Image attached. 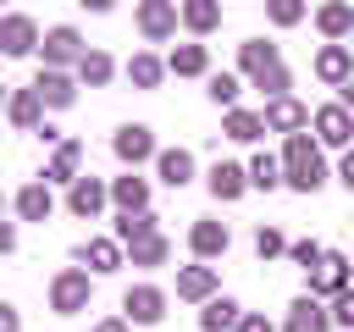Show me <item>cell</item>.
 I'll list each match as a JSON object with an SVG mask.
<instances>
[{"instance_id": "cell-1", "label": "cell", "mask_w": 354, "mask_h": 332, "mask_svg": "<svg viewBox=\"0 0 354 332\" xmlns=\"http://www.w3.org/2000/svg\"><path fill=\"white\" fill-rule=\"evenodd\" d=\"M238 61H243V72H249L254 89H266L271 100L288 94V66H282L277 44H266V39H243V44H238Z\"/></svg>"}, {"instance_id": "cell-2", "label": "cell", "mask_w": 354, "mask_h": 332, "mask_svg": "<svg viewBox=\"0 0 354 332\" xmlns=\"http://www.w3.org/2000/svg\"><path fill=\"white\" fill-rule=\"evenodd\" d=\"M282 166H288V188H299V194H315L321 183H326V166H321V149L304 138V133H293L288 138V149H282Z\"/></svg>"}, {"instance_id": "cell-3", "label": "cell", "mask_w": 354, "mask_h": 332, "mask_svg": "<svg viewBox=\"0 0 354 332\" xmlns=\"http://www.w3.org/2000/svg\"><path fill=\"white\" fill-rule=\"evenodd\" d=\"M50 310H55V315L88 310V271H61V277L50 282Z\"/></svg>"}, {"instance_id": "cell-4", "label": "cell", "mask_w": 354, "mask_h": 332, "mask_svg": "<svg viewBox=\"0 0 354 332\" xmlns=\"http://www.w3.org/2000/svg\"><path fill=\"white\" fill-rule=\"evenodd\" d=\"M166 315V293L160 288H127V299H122V321H133V326H155Z\"/></svg>"}, {"instance_id": "cell-5", "label": "cell", "mask_w": 354, "mask_h": 332, "mask_svg": "<svg viewBox=\"0 0 354 332\" xmlns=\"http://www.w3.org/2000/svg\"><path fill=\"white\" fill-rule=\"evenodd\" d=\"M88 50H83V39H77V28H50L44 33V72H61L66 61H83Z\"/></svg>"}, {"instance_id": "cell-6", "label": "cell", "mask_w": 354, "mask_h": 332, "mask_svg": "<svg viewBox=\"0 0 354 332\" xmlns=\"http://www.w3.org/2000/svg\"><path fill=\"white\" fill-rule=\"evenodd\" d=\"M111 149H116L127 166H138V160H149V155H155V133H149L144 122H122V127H116V138H111Z\"/></svg>"}, {"instance_id": "cell-7", "label": "cell", "mask_w": 354, "mask_h": 332, "mask_svg": "<svg viewBox=\"0 0 354 332\" xmlns=\"http://www.w3.org/2000/svg\"><path fill=\"white\" fill-rule=\"evenodd\" d=\"M33 44H39V28H33V17H22V11L0 17V50H6V55H28Z\"/></svg>"}, {"instance_id": "cell-8", "label": "cell", "mask_w": 354, "mask_h": 332, "mask_svg": "<svg viewBox=\"0 0 354 332\" xmlns=\"http://www.w3.org/2000/svg\"><path fill=\"white\" fill-rule=\"evenodd\" d=\"M343 288H348V260H343V255H321V266L310 271V299H315V293H332V299H337Z\"/></svg>"}, {"instance_id": "cell-9", "label": "cell", "mask_w": 354, "mask_h": 332, "mask_svg": "<svg viewBox=\"0 0 354 332\" xmlns=\"http://www.w3.org/2000/svg\"><path fill=\"white\" fill-rule=\"evenodd\" d=\"M304 122H310V111H304L293 94H282V100H271V105H266V127H277V133H288V138H293Z\"/></svg>"}, {"instance_id": "cell-10", "label": "cell", "mask_w": 354, "mask_h": 332, "mask_svg": "<svg viewBox=\"0 0 354 332\" xmlns=\"http://www.w3.org/2000/svg\"><path fill=\"white\" fill-rule=\"evenodd\" d=\"M100 205H105V183L100 177H77L66 188V210L72 216H100Z\"/></svg>"}, {"instance_id": "cell-11", "label": "cell", "mask_w": 354, "mask_h": 332, "mask_svg": "<svg viewBox=\"0 0 354 332\" xmlns=\"http://www.w3.org/2000/svg\"><path fill=\"white\" fill-rule=\"evenodd\" d=\"M33 94H39L44 105H55V111H66V105L77 100V89H72L66 72H39V77H33Z\"/></svg>"}, {"instance_id": "cell-12", "label": "cell", "mask_w": 354, "mask_h": 332, "mask_svg": "<svg viewBox=\"0 0 354 332\" xmlns=\"http://www.w3.org/2000/svg\"><path fill=\"white\" fill-rule=\"evenodd\" d=\"M315 127H321V144H348L354 138V116L343 105H321L315 111Z\"/></svg>"}, {"instance_id": "cell-13", "label": "cell", "mask_w": 354, "mask_h": 332, "mask_svg": "<svg viewBox=\"0 0 354 332\" xmlns=\"http://www.w3.org/2000/svg\"><path fill=\"white\" fill-rule=\"evenodd\" d=\"M326 326H332V310H321L310 293L293 299V310H288V332H326Z\"/></svg>"}, {"instance_id": "cell-14", "label": "cell", "mask_w": 354, "mask_h": 332, "mask_svg": "<svg viewBox=\"0 0 354 332\" xmlns=\"http://www.w3.org/2000/svg\"><path fill=\"white\" fill-rule=\"evenodd\" d=\"M138 28H144L149 39H166V33L177 28V6H166V0H149V6H138Z\"/></svg>"}, {"instance_id": "cell-15", "label": "cell", "mask_w": 354, "mask_h": 332, "mask_svg": "<svg viewBox=\"0 0 354 332\" xmlns=\"http://www.w3.org/2000/svg\"><path fill=\"white\" fill-rule=\"evenodd\" d=\"M77 166H83V144H72V138H66V144H55V155H50V172H44V177H50V183H77Z\"/></svg>"}, {"instance_id": "cell-16", "label": "cell", "mask_w": 354, "mask_h": 332, "mask_svg": "<svg viewBox=\"0 0 354 332\" xmlns=\"http://www.w3.org/2000/svg\"><path fill=\"white\" fill-rule=\"evenodd\" d=\"M243 188H249V172L232 166V160H216V172H210V194H216V199H238Z\"/></svg>"}, {"instance_id": "cell-17", "label": "cell", "mask_w": 354, "mask_h": 332, "mask_svg": "<svg viewBox=\"0 0 354 332\" xmlns=\"http://www.w3.org/2000/svg\"><path fill=\"white\" fill-rule=\"evenodd\" d=\"M111 199L122 205V216H138V210H149V183L144 177H116Z\"/></svg>"}, {"instance_id": "cell-18", "label": "cell", "mask_w": 354, "mask_h": 332, "mask_svg": "<svg viewBox=\"0 0 354 332\" xmlns=\"http://www.w3.org/2000/svg\"><path fill=\"white\" fill-rule=\"evenodd\" d=\"M77 260H83L88 271H116V266H122V249H116L111 238H88V243H77Z\"/></svg>"}, {"instance_id": "cell-19", "label": "cell", "mask_w": 354, "mask_h": 332, "mask_svg": "<svg viewBox=\"0 0 354 332\" xmlns=\"http://www.w3.org/2000/svg\"><path fill=\"white\" fill-rule=\"evenodd\" d=\"M177 293L183 299H210L216 293V271L210 266H183L177 271Z\"/></svg>"}, {"instance_id": "cell-20", "label": "cell", "mask_w": 354, "mask_h": 332, "mask_svg": "<svg viewBox=\"0 0 354 332\" xmlns=\"http://www.w3.org/2000/svg\"><path fill=\"white\" fill-rule=\"evenodd\" d=\"M17 210H22V221H44V216L55 210V199H50L44 183H28V188L17 194Z\"/></svg>"}, {"instance_id": "cell-21", "label": "cell", "mask_w": 354, "mask_h": 332, "mask_svg": "<svg viewBox=\"0 0 354 332\" xmlns=\"http://www.w3.org/2000/svg\"><path fill=\"white\" fill-rule=\"evenodd\" d=\"M188 238H194V255H205V260L227 249V227H221V221H210V216H205V221H194V232H188Z\"/></svg>"}, {"instance_id": "cell-22", "label": "cell", "mask_w": 354, "mask_h": 332, "mask_svg": "<svg viewBox=\"0 0 354 332\" xmlns=\"http://www.w3.org/2000/svg\"><path fill=\"white\" fill-rule=\"evenodd\" d=\"M166 66H171V72H177V77H199V72H205V66H210V55H205V44H177V50H171V61H166Z\"/></svg>"}, {"instance_id": "cell-23", "label": "cell", "mask_w": 354, "mask_h": 332, "mask_svg": "<svg viewBox=\"0 0 354 332\" xmlns=\"http://www.w3.org/2000/svg\"><path fill=\"white\" fill-rule=\"evenodd\" d=\"M315 77H326V83H348V50H343V44H326V50L315 55Z\"/></svg>"}, {"instance_id": "cell-24", "label": "cell", "mask_w": 354, "mask_h": 332, "mask_svg": "<svg viewBox=\"0 0 354 332\" xmlns=\"http://www.w3.org/2000/svg\"><path fill=\"white\" fill-rule=\"evenodd\" d=\"M6 111H11V122H17V127H33V133H39V111H44V100H39L33 89H17Z\"/></svg>"}, {"instance_id": "cell-25", "label": "cell", "mask_w": 354, "mask_h": 332, "mask_svg": "<svg viewBox=\"0 0 354 332\" xmlns=\"http://www.w3.org/2000/svg\"><path fill=\"white\" fill-rule=\"evenodd\" d=\"M155 160H160V177H166L171 188H183V183L194 177V155H188V149H160Z\"/></svg>"}, {"instance_id": "cell-26", "label": "cell", "mask_w": 354, "mask_h": 332, "mask_svg": "<svg viewBox=\"0 0 354 332\" xmlns=\"http://www.w3.org/2000/svg\"><path fill=\"white\" fill-rule=\"evenodd\" d=\"M199 321H205V332H227V326H238V321H243V310H238L232 299H210V304L199 310Z\"/></svg>"}, {"instance_id": "cell-27", "label": "cell", "mask_w": 354, "mask_h": 332, "mask_svg": "<svg viewBox=\"0 0 354 332\" xmlns=\"http://www.w3.org/2000/svg\"><path fill=\"white\" fill-rule=\"evenodd\" d=\"M116 238H122V243H144V238H155V216H149V210L122 216V221H116Z\"/></svg>"}, {"instance_id": "cell-28", "label": "cell", "mask_w": 354, "mask_h": 332, "mask_svg": "<svg viewBox=\"0 0 354 332\" xmlns=\"http://www.w3.org/2000/svg\"><path fill=\"white\" fill-rule=\"evenodd\" d=\"M160 72H166V66H160L155 55H144V50H138V55L127 61V77H133L138 89H155V83H160Z\"/></svg>"}, {"instance_id": "cell-29", "label": "cell", "mask_w": 354, "mask_h": 332, "mask_svg": "<svg viewBox=\"0 0 354 332\" xmlns=\"http://www.w3.org/2000/svg\"><path fill=\"white\" fill-rule=\"evenodd\" d=\"M260 127H266V116H254V111H227V138H260Z\"/></svg>"}, {"instance_id": "cell-30", "label": "cell", "mask_w": 354, "mask_h": 332, "mask_svg": "<svg viewBox=\"0 0 354 332\" xmlns=\"http://www.w3.org/2000/svg\"><path fill=\"white\" fill-rule=\"evenodd\" d=\"M315 22H321V33H332V39H337V33H348V28H354V6H321V17H315Z\"/></svg>"}, {"instance_id": "cell-31", "label": "cell", "mask_w": 354, "mask_h": 332, "mask_svg": "<svg viewBox=\"0 0 354 332\" xmlns=\"http://www.w3.org/2000/svg\"><path fill=\"white\" fill-rule=\"evenodd\" d=\"M77 77H83V83H94V89H100V83H105V77H111V55H105V50H88V55H83V61H77Z\"/></svg>"}, {"instance_id": "cell-32", "label": "cell", "mask_w": 354, "mask_h": 332, "mask_svg": "<svg viewBox=\"0 0 354 332\" xmlns=\"http://www.w3.org/2000/svg\"><path fill=\"white\" fill-rule=\"evenodd\" d=\"M183 22L205 33V28H216V22H221V6H210V0H194V6H183Z\"/></svg>"}, {"instance_id": "cell-33", "label": "cell", "mask_w": 354, "mask_h": 332, "mask_svg": "<svg viewBox=\"0 0 354 332\" xmlns=\"http://www.w3.org/2000/svg\"><path fill=\"white\" fill-rule=\"evenodd\" d=\"M238 89H243V83H238V77H232V72H216V77H210V89H205V94H210V100H216V105H232V100H238Z\"/></svg>"}, {"instance_id": "cell-34", "label": "cell", "mask_w": 354, "mask_h": 332, "mask_svg": "<svg viewBox=\"0 0 354 332\" xmlns=\"http://www.w3.org/2000/svg\"><path fill=\"white\" fill-rule=\"evenodd\" d=\"M249 183H254V188H277V183H282V177H277V160H271V155H254V160H249Z\"/></svg>"}, {"instance_id": "cell-35", "label": "cell", "mask_w": 354, "mask_h": 332, "mask_svg": "<svg viewBox=\"0 0 354 332\" xmlns=\"http://www.w3.org/2000/svg\"><path fill=\"white\" fill-rule=\"evenodd\" d=\"M166 260V238L155 232V238H144V243H133V266H160Z\"/></svg>"}, {"instance_id": "cell-36", "label": "cell", "mask_w": 354, "mask_h": 332, "mask_svg": "<svg viewBox=\"0 0 354 332\" xmlns=\"http://www.w3.org/2000/svg\"><path fill=\"white\" fill-rule=\"evenodd\" d=\"M282 249H288V238H282L277 227H260V232H254V255H260V260H271V255H282Z\"/></svg>"}, {"instance_id": "cell-37", "label": "cell", "mask_w": 354, "mask_h": 332, "mask_svg": "<svg viewBox=\"0 0 354 332\" xmlns=\"http://www.w3.org/2000/svg\"><path fill=\"white\" fill-rule=\"evenodd\" d=\"M288 255H293V266H304V271L321 266V243H288Z\"/></svg>"}, {"instance_id": "cell-38", "label": "cell", "mask_w": 354, "mask_h": 332, "mask_svg": "<svg viewBox=\"0 0 354 332\" xmlns=\"http://www.w3.org/2000/svg\"><path fill=\"white\" fill-rule=\"evenodd\" d=\"M332 321H337V326H354V288H343V293H337V310H332Z\"/></svg>"}, {"instance_id": "cell-39", "label": "cell", "mask_w": 354, "mask_h": 332, "mask_svg": "<svg viewBox=\"0 0 354 332\" xmlns=\"http://www.w3.org/2000/svg\"><path fill=\"white\" fill-rule=\"evenodd\" d=\"M271 17H277V22H299V17H304V6H293V0H277V6H271Z\"/></svg>"}, {"instance_id": "cell-40", "label": "cell", "mask_w": 354, "mask_h": 332, "mask_svg": "<svg viewBox=\"0 0 354 332\" xmlns=\"http://www.w3.org/2000/svg\"><path fill=\"white\" fill-rule=\"evenodd\" d=\"M0 332H22V315H17V304H6V299H0Z\"/></svg>"}, {"instance_id": "cell-41", "label": "cell", "mask_w": 354, "mask_h": 332, "mask_svg": "<svg viewBox=\"0 0 354 332\" xmlns=\"http://www.w3.org/2000/svg\"><path fill=\"white\" fill-rule=\"evenodd\" d=\"M11 249H17V227H11V221H0V255H11Z\"/></svg>"}, {"instance_id": "cell-42", "label": "cell", "mask_w": 354, "mask_h": 332, "mask_svg": "<svg viewBox=\"0 0 354 332\" xmlns=\"http://www.w3.org/2000/svg\"><path fill=\"white\" fill-rule=\"evenodd\" d=\"M238 332H271V321H266V315H243V321H238Z\"/></svg>"}, {"instance_id": "cell-43", "label": "cell", "mask_w": 354, "mask_h": 332, "mask_svg": "<svg viewBox=\"0 0 354 332\" xmlns=\"http://www.w3.org/2000/svg\"><path fill=\"white\" fill-rule=\"evenodd\" d=\"M337 177H343V183H348V188H354V144H348V149H343V166H337Z\"/></svg>"}, {"instance_id": "cell-44", "label": "cell", "mask_w": 354, "mask_h": 332, "mask_svg": "<svg viewBox=\"0 0 354 332\" xmlns=\"http://www.w3.org/2000/svg\"><path fill=\"white\" fill-rule=\"evenodd\" d=\"M94 332H127V321H100Z\"/></svg>"}, {"instance_id": "cell-45", "label": "cell", "mask_w": 354, "mask_h": 332, "mask_svg": "<svg viewBox=\"0 0 354 332\" xmlns=\"http://www.w3.org/2000/svg\"><path fill=\"white\" fill-rule=\"evenodd\" d=\"M343 111H354V77L343 83Z\"/></svg>"}, {"instance_id": "cell-46", "label": "cell", "mask_w": 354, "mask_h": 332, "mask_svg": "<svg viewBox=\"0 0 354 332\" xmlns=\"http://www.w3.org/2000/svg\"><path fill=\"white\" fill-rule=\"evenodd\" d=\"M0 105H11V100H6V83H0Z\"/></svg>"}]
</instances>
